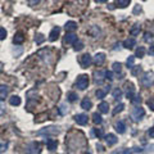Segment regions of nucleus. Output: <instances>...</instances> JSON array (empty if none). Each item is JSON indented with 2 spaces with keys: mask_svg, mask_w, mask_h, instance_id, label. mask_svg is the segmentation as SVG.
Instances as JSON below:
<instances>
[{
  "mask_svg": "<svg viewBox=\"0 0 154 154\" xmlns=\"http://www.w3.org/2000/svg\"><path fill=\"white\" fill-rule=\"evenodd\" d=\"M73 45H75V46H73V49H75L76 51H80V50H82V49H84V44H82L81 41H78V42L76 41Z\"/></svg>",
  "mask_w": 154,
  "mask_h": 154,
  "instance_id": "c85d7f7f",
  "label": "nucleus"
},
{
  "mask_svg": "<svg viewBox=\"0 0 154 154\" xmlns=\"http://www.w3.org/2000/svg\"><path fill=\"white\" fill-rule=\"evenodd\" d=\"M134 94H135V89H134V86H132V84H130V89L127 87L126 96H127V98H130V99H132V98H134Z\"/></svg>",
  "mask_w": 154,
  "mask_h": 154,
  "instance_id": "5701e85b",
  "label": "nucleus"
},
{
  "mask_svg": "<svg viewBox=\"0 0 154 154\" xmlns=\"http://www.w3.org/2000/svg\"><path fill=\"white\" fill-rule=\"evenodd\" d=\"M59 33H61V28H59V27H54L50 31V33H49V40L50 41H55L59 37Z\"/></svg>",
  "mask_w": 154,
  "mask_h": 154,
  "instance_id": "0eeeda50",
  "label": "nucleus"
},
{
  "mask_svg": "<svg viewBox=\"0 0 154 154\" xmlns=\"http://www.w3.org/2000/svg\"><path fill=\"white\" fill-rule=\"evenodd\" d=\"M13 41H14V44H22L24 41V36L22 32H17L14 35V38H13Z\"/></svg>",
  "mask_w": 154,
  "mask_h": 154,
  "instance_id": "2eb2a0df",
  "label": "nucleus"
},
{
  "mask_svg": "<svg viewBox=\"0 0 154 154\" xmlns=\"http://www.w3.org/2000/svg\"><path fill=\"white\" fill-rule=\"evenodd\" d=\"M44 40H45V37H44V35H41V33H37V35L35 36V42L36 44H41Z\"/></svg>",
  "mask_w": 154,
  "mask_h": 154,
  "instance_id": "cd10ccee",
  "label": "nucleus"
},
{
  "mask_svg": "<svg viewBox=\"0 0 154 154\" xmlns=\"http://www.w3.org/2000/svg\"><path fill=\"white\" fill-rule=\"evenodd\" d=\"M77 98H78V96H77V94H76V93H70V94H68V100H70V101H75V100H77Z\"/></svg>",
  "mask_w": 154,
  "mask_h": 154,
  "instance_id": "2f4dec72",
  "label": "nucleus"
},
{
  "mask_svg": "<svg viewBox=\"0 0 154 154\" xmlns=\"http://www.w3.org/2000/svg\"><path fill=\"white\" fill-rule=\"evenodd\" d=\"M123 108H125V105H123L122 103H121V104H118V105H117V107H115V108L113 109V112H112V113H113L114 115H115V114H118V113H121L122 110H123Z\"/></svg>",
  "mask_w": 154,
  "mask_h": 154,
  "instance_id": "a878e982",
  "label": "nucleus"
},
{
  "mask_svg": "<svg viewBox=\"0 0 154 154\" xmlns=\"http://www.w3.org/2000/svg\"><path fill=\"white\" fill-rule=\"evenodd\" d=\"M144 114H145L144 108H141V107H136V108H134V110H132L131 117L134 118V121H139V119H141L144 117Z\"/></svg>",
  "mask_w": 154,
  "mask_h": 154,
  "instance_id": "f03ea898",
  "label": "nucleus"
},
{
  "mask_svg": "<svg viewBox=\"0 0 154 154\" xmlns=\"http://www.w3.org/2000/svg\"><path fill=\"white\" fill-rule=\"evenodd\" d=\"M91 107H93V103H91V100H90V99H87V98H85V99L81 101V108H82V109L89 110Z\"/></svg>",
  "mask_w": 154,
  "mask_h": 154,
  "instance_id": "4468645a",
  "label": "nucleus"
},
{
  "mask_svg": "<svg viewBox=\"0 0 154 154\" xmlns=\"http://www.w3.org/2000/svg\"><path fill=\"white\" fill-rule=\"evenodd\" d=\"M105 143L109 145V147H112V145H114L115 143H117V136H115L114 134H108V135H105Z\"/></svg>",
  "mask_w": 154,
  "mask_h": 154,
  "instance_id": "6e6552de",
  "label": "nucleus"
},
{
  "mask_svg": "<svg viewBox=\"0 0 154 154\" xmlns=\"http://www.w3.org/2000/svg\"><path fill=\"white\" fill-rule=\"evenodd\" d=\"M140 100H141L140 96H139V98H138V96H134V98H132V101H135V103H138V101L140 103Z\"/></svg>",
  "mask_w": 154,
  "mask_h": 154,
  "instance_id": "79ce46f5",
  "label": "nucleus"
},
{
  "mask_svg": "<svg viewBox=\"0 0 154 154\" xmlns=\"http://www.w3.org/2000/svg\"><path fill=\"white\" fill-rule=\"evenodd\" d=\"M134 62H135V57H128L127 62H126L127 67H128V68H134Z\"/></svg>",
  "mask_w": 154,
  "mask_h": 154,
  "instance_id": "c756f323",
  "label": "nucleus"
},
{
  "mask_svg": "<svg viewBox=\"0 0 154 154\" xmlns=\"http://www.w3.org/2000/svg\"><path fill=\"white\" fill-rule=\"evenodd\" d=\"M108 91H109V87L108 89H98L95 91V95H96L98 99H103V98H105Z\"/></svg>",
  "mask_w": 154,
  "mask_h": 154,
  "instance_id": "f8f14e48",
  "label": "nucleus"
},
{
  "mask_svg": "<svg viewBox=\"0 0 154 154\" xmlns=\"http://www.w3.org/2000/svg\"><path fill=\"white\" fill-rule=\"evenodd\" d=\"M58 130L57 128H54V127H48L46 130H41V131H38V134H58Z\"/></svg>",
  "mask_w": 154,
  "mask_h": 154,
  "instance_id": "6ab92c4d",
  "label": "nucleus"
},
{
  "mask_svg": "<svg viewBox=\"0 0 154 154\" xmlns=\"http://www.w3.org/2000/svg\"><path fill=\"white\" fill-rule=\"evenodd\" d=\"M143 1H147V0H143Z\"/></svg>",
  "mask_w": 154,
  "mask_h": 154,
  "instance_id": "a18cd8bd",
  "label": "nucleus"
},
{
  "mask_svg": "<svg viewBox=\"0 0 154 154\" xmlns=\"http://www.w3.org/2000/svg\"><path fill=\"white\" fill-rule=\"evenodd\" d=\"M134 12H135V13H138V12H140V7H136Z\"/></svg>",
  "mask_w": 154,
  "mask_h": 154,
  "instance_id": "37998d69",
  "label": "nucleus"
},
{
  "mask_svg": "<svg viewBox=\"0 0 154 154\" xmlns=\"http://www.w3.org/2000/svg\"><path fill=\"white\" fill-rule=\"evenodd\" d=\"M105 78H108L109 81H112L114 77H113V72H110V71H107L105 72Z\"/></svg>",
  "mask_w": 154,
  "mask_h": 154,
  "instance_id": "f704fd0d",
  "label": "nucleus"
},
{
  "mask_svg": "<svg viewBox=\"0 0 154 154\" xmlns=\"http://www.w3.org/2000/svg\"><path fill=\"white\" fill-rule=\"evenodd\" d=\"M123 46H125L126 49H132L134 46H136V40H135L134 37L127 38V40L123 41Z\"/></svg>",
  "mask_w": 154,
  "mask_h": 154,
  "instance_id": "1a4fd4ad",
  "label": "nucleus"
},
{
  "mask_svg": "<svg viewBox=\"0 0 154 154\" xmlns=\"http://www.w3.org/2000/svg\"><path fill=\"white\" fill-rule=\"evenodd\" d=\"M80 63H81V67L82 68H87V67H90V64L93 63V57L90 54H84L80 59Z\"/></svg>",
  "mask_w": 154,
  "mask_h": 154,
  "instance_id": "7ed1b4c3",
  "label": "nucleus"
},
{
  "mask_svg": "<svg viewBox=\"0 0 154 154\" xmlns=\"http://www.w3.org/2000/svg\"><path fill=\"white\" fill-rule=\"evenodd\" d=\"M149 54H150V55H154V45L149 46Z\"/></svg>",
  "mask_w": 154,
  "mask_h": 154,
  "instance_id": "ea45409f",
  "label": "nucleus"
},
{
  "mask_svg": "<svg viewBox=\"0 0 154 154\" xmlns=\"http://www.w3.org/2000/svg\"><path fill=\"white\" fill-rule=\"evenodd\" d=\"M46 145H48L49 150H55L57 147H58V143L55 140H53V139H48V140H46Z\"/></svg>",
  "mask_w": 154,
  "mask_h": 154,
  "instance_id": "dca6fc26",
  "label": "nucleus"
},
{
  "mask_svg": "<svg viewBox=\"0 0 154 154\" xmlns=\"http://www.w3.org/2000/svg\"><path fill=\"white\" fill-rule=\"evenodd\" d=\"M104 62H105V54L104 53H96L95 58H94V63H95L96 66H101Z\"/></svg>",
  "mask_w": 154,
  "mask_h": 154,
  "instance_id": "423d86ee",
  "label": "nucleus"
},
{
  "mask_svg": "<svg viewBox=\"0 0 154 154\" xmlns=\"http://www.w3.org/2000/svg\"><path fill=\"white\" fill-rule=\"evenodd\" d=\"M64 28H66V31H67V32L75 31V30H77V23L73 22V21H70V22H67V23H66Z\"/></svg>",
  "mask_w": 154,
  "mask_h": 154,
  "instance_id": "ddd939ff",
  "label": "nucleus"
},
{
  "mask_svg": "<svg viewBox=\"0 0 154 154\" xmlns=\"http://www.w3.org/2000/svg\"><path fill=\"white\" fill-rule=\"evenodd\" d=\"M145 51H147V50H145L144 46H139V48L136 49V54L135 55H136V57H139V58H143L145 55Z\"/></svg>",
  "mask_w": 154,
  "mask_h": 154,
  "instance_id": "4be33fe9",
  "label": "nucleus"
},
{
  "mask_svg": "<svg viewBox=\"0 0 154 154\" xmlns=\"http://www.w3.org/2000/svg\"><path fill=\"white\" fill-rule=\"evenodd\" d=\"M152 81H153V75L152 73H145L144 77H141V84L144 85V86H150V84H152Z\"/></svg>",
  "mask_w": 154,
  "mask_h": 154,
  "instance_id": "39448f33",
  "label": "nucleus"
},
{
  "mask_svg": "<svg viewBox=\"0 0 154 154\" xmlns=\"http://www.w3.org/2000/svg\"><path fill=\"white\" fill-rule=\"evenodd\" d=\"M7 94H8V87L5 86V85H1V87H0V99L1 100L5 99Z\"/></svg>",
  "mask_w": 154,
  "mask_h": 154,
  "instance_id": "412c9836",
  "label": "nucleus"
},
{
  "mask_svg": "<svg viewBox=\"0 0 154 154\" xmlns=\"http://www.w3.org/2000/svg\"><path fill=\"white\" fill-rule=\"evenodd\" d=\"M94 134H95L98 138H103V130L101 128H95V130H94Z\"/></svg>",
  "mask_w": 154,
  "mask_h": 154,
  "instance_id": "72a5a7b5",
  "label": "nucleus"
},
{
  "mask_svg": "<svg viewBox=\"0 0 154 154\" xmlns=\"http://www.w3.org/2000/svg\"><path fill=\"white\" fill-rule=\"evenodd\" d=\"M114 128H115V131H117L118 134H123V132L126 131V126H125V123H123L122 121H118L117 123H115Z\"/></svg>",
  "mask_w": 154,
  "mask_h": 154,
  "instance_id": "9d476101",
  "label": "nucleus"
},
{
  "mask_svg": "<svg viewBox=\"0 0 154 154\" xmlns=\"http://www.w3.org/2000/svg\"><path fill=\"white\" fill-rule=\"evenodd\" d=\"M75 121L77 122V125L85 126V125L87 123L89 119H87V115H86V114H82V113H81V114H76V115H75Z\"/></svg>",
  "mask_w": 154,
  "mask_h": 154,
  "instance_id": "20e7f679",
  "label": "nucleus"
},
{
  "mask_svg": "<svg viewBox=\"0 0 154 154\" xmlns=\"http://www.w3.org/2000/svg\"><path fill=\"white\" fill-rule=\"evenodd\" d=\"M5 37H7V31L4 27H1L0 28V40H4Z\"/></svg>",
  "mask_w": 154,
  "mask_h": 154,
  "instance_id": "473e14b6",
  "label": "nucleus"
},
{
  "mask_svg": "<svg viewBox=\"0 0 154 154\" xmlns=\"http://www.w3.org/2000/svg\"><path fill=\"white\" fill-rule=\"evenodd\" d=\"M121 96H122V91H121V90H119V89H117V90H114V91H113V98H114V99H121Z\"/></svg>",
  "mask_w": 154,
  "mask_h": 154,
  "instance_id": "7c9ffc66",
  "label": "nucleus"
},
{
  "mask_svg": "<svg viewBox=\"0 0 154 154\" xmlns=\"http://www.w3.org/2000/svg\"><path fill=\"white\" fill-rule=\"evenodd\" d=\"M95 1H96V3H105L107 0H95Z\"/></svg>",
  "mask_w": 154,
  "mask_h": 154,
  "instance_id": "c03bdc74",
  "label": "nucleus"
},
{
  "mask_svg": "<svg viewBox=\"0 0 154 154\" xmlns=\"http://www.w3.org/2000/svg\"><path fill=\"white\" fill-rule=\"evenodd\" d=\"M98 108H99L100 113H108V110H109V104H108L107 101H101Z\"/></svg>",
  "mask_w": 154,
  "mask_h": 154,
  "instance_id": "f3484780",
  "label": "nucleus"
},
{
  "mask_svg": "<svg viewBox=\"0 0 154 154\" xmlns=\"http://www.w3.org/2000/svg\"><path fill=\"white\" fill-rule=\"evenodd\" d=\"M131 0H115V5L119 8H126L130 4Z\"/></svg>",
  "mask_w": 154,
  "mask_h": 154,
  "instance_id": "aec40b11",
  "label": "nucleus"
},
{
  "mask_svg": "<svg viewBox=\"0 0 154 154\" xmlns=\"http://www.w3.org/2000/svg\"><path fill=\"white\" fill-rule=\"evenodd\" d=\"M76 86L80 90H85L89 86V76L87 75H80L76 81Z\"/></svg>",
  "mask_w": 154,
  "mask_h": 154,
  "instance_id": "f257e3e1",
  "label": "nucleus"
},
{
  "mask_svg": "<svg viewBox=\"0 0 154 154\" xmlns=\"http://www.w3.org/2000/svg\"><path fill=\"white\" fill-rule=\"evenodd\" d=\"M93 121H94V123H96V125H100L101 123V115L100 114H98V113H94L93 114Z\"/></svg>",
  "mask_w": 154,
  "mask_h": 154,
  "instance_id": "b1692460",
  "label": "nucleus"
},
{
  "mask_svg": "<svg viewBox=\"0 0 154 154\" xmlns=\"http://www.w3.org/2000/svg\"><path fill=\"white\" fill-rule=\"evenodd\" d=\"M113 71L117 72V73H118V72H122V64L121 63H117V62L113 63Z\"/></svg>",
  "mask_w": 154,
  "mask_h": 154,
  "instance_id": "bb28decb",
  "label": "nucleus"
},
{
  "mask_svg": "<svg viewBox=\"0 0 154 154\" xmlns=\"http://www.w3.org/2000/svg\"><path fill=\"white\" fill-rule=\"evenodd\" d=\"M131 35L132 36H136V35H139V32H140V26L139 24H134V27L131 28Z\"/></svg>",
  "mask_w": 154,
  "mask_h": 154,
  "instance_id": "393cba45",
  "label": "nucleus"
},
{
  "mask_svg": "<svg viewBox=\"0 0 154 154\" xmlns=\"http://www.w3.org/2000/svg\"><path fill=\"white\" fill-rule=\"evenodd\" d=\"M40 1H41V0H28V4L31 7H33V5H36V4H38Z\"/></svg>",
  "mask_w": 154,
  "mask_h": 154,
  "instance_id": "4c0bfd02",
  "label": "nucleus"
},
{
  "mask_svg": "<svg viewBox=\"0 0 154 154\" xmlns=\"http://www.w3.org/2000/svg\"><path fill=\"white\" fill-rule=\"evenodd\" d=\"M139 72H141V67H135L134 66V70H132V75H138L139 73Z\"/></svg>",
  "mask_w": 154,
  "mask_h": 154,
  "instance_id": "e433bc0d",
  "label": "nucleus"
},
{
  "mask_svg": "<svg viewBox=\"0 0 154 154\" xmlns=\"http://www.w3.org/2000/svg\"><path fill=\"white\" fill-rule=\"evenodd\" d=\"M147 105H148L152 110H154V99H149V100L147 101Z\"/></svg>",
  "mask_w": 154,
  "mask_h": 154,
  "instance_id": "c9c22d12",
  "label": "nucleus"
},
{
  "mask_svg": "<svg viewBox=\"0 0 154 154\" xmlns=\"http://www.w3.org/2000/svg\"><path fill=\"white\" fill-rule=\"evenodd\" d=\"M64 41H66L67 44H75L77 41V36L75 33H67L66 37H64Z\"/></svg>",
  "mask_w": 154,
  "mask_h": 154,
  "instance_id": "9b49d317",
  "label": "nucleus"
},
{
  "mask_svg": "<svg viewBox=\"0 0 154 154\" xmlns=\"http://www.w3.org/2000/svg\"><path fill=\"white\" fill-rule=\"evenodd\" d=\"M9 103L10 105H19L21 104V98L17 96V95H13L9 98Z\"/></svg>",
  "mask_w": 154,
  "mask_h": 154,
  "instance_id": "a211bd4d",
  "label": "nucleus"
},
{
  "mask_svg": "<svg viewBox=\"0 0 154 154\" xmlns=\"http://www.w3.org/2000/svg\"><path fill=\"white\" fill-rule=\"evenodd\" d=\"M150 38H152V35H150V33H145V37H144V40H145V41L150 40Z\"/></svg>",
  "mask_w": 154,
  "mask_h": 154,
  "instance_id": "a19ab883",
  "label": "nucleus"
},
{
  "mask_svg": "<svg viewBox=\"0 0 154 154\" xmlns=\"http://www.w3.org/2000/svg\"><path fill=\"white\" fill-rule=\"evenodd\" d=\"M148 134H149V136H150V138H154V127H153V128H149Z\"/></svg>",
  "mask_w": 154,
  "mask_h": 154,
  "instance_id": "58836bf2",
  "label": "nucleus"
}]
</instances>
